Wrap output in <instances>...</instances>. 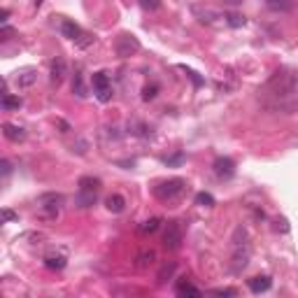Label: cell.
Listing matches in <instances>:
<instances>
[{
    "instance_id": "cell-1",
    "label": "cell",
    "mask_w": 298,
    "mask_h": 298,
    "mask_svg": "<svg viewBox=\"0 0 298 298\" xmlns=\"http://www.w3.org/2000/svg\"><path fill=\"white\" fill-rule=\"evenodd\" d=\"M186 189V182L179 179V177H173V179H166V182H161L154 186V196L163 203H170V200H177L179 196L184 193Z\"/></svg>"
},
{
    "instance_id": "cell-2",
    "label": "cell",
    "mask_w": 298,
    "mask_h": 298,
    "mask_svg": "<svg viewBox=\"0 0 298 298\" xmlns=\"http://www.w3.org/2000/svg\"><path fill=\"white\" fill-rule=\"evenodd\" d=\"M40 217L45 219H56L59 217V210H61L63 196L61 193H47V196H40Z\"/></svg>"
},
{
    "instance_id": "cell-3",
    "label": "cell",
    "mask_w": 298,
    "mask_h": 298,
    "mask_svg": "<svg viewBox=\"0 0 298 298\" xmlns=\"http://www.w3.org/2000/svg\"><path fill=\"white\" fill-rule=\"evenodd\" d=\"M115 52L119 59H128V56L140 52V40L135 35H130V33H121L115 42Z\"/></svg>"
},
{
    "instance_id": "cell-4",
    "label": "cell",
    "mask_w": 298,
    "mask_h": 298,
    "mask_svg": "<svg viewBox=\"0 0 298 298\" xmlns=\"http://www.w3.org/2000/svg\"><path fill=\"white\" fill-rule=\"evenodd\" d=\"M182 226L177 222H168L166 224V231H163V247L166 249H179V245H182Z\"/></svg>"
},
{
    "instance_id": "cell-5",
    "label": "cell",
    "mask_w": 298,
    "mask_h": 298,
    "mask_svg": "<svg viewBox=\"0 0 298 298\" xmlns=\"http://www.w3.org/2000/svg\"><path fill=\"white\" fill-rule=\"evenodd\" d=\"M91 84H93V91H96V98L100 103H107L112 98V86H110V77L105 72H93L91 77Z\"/></svg>"
},
{
    "instance_id": "cell-6",
    "label": "cell",
    "mask_w": 298,
    "mask_h": 298,
    "mask_svg": "<svg viewBox=\"0 0 298 298\" xmlns=\"http://www.w3.org/2000/svg\"><path fill=\"white\" fill-rule=\"evenodd\" d=\"M214 175L219 177V179H233V175H236V163H233L229 156L214 159Z\"/></svg>"
},
{
    "instance_id": "cell-7",
    "label": "cell",
    "mask_w": 298,
    "mask_h": 298,
    "mask_svg": "<svg viewBox=\"0 0 298 298\" xmlns=\"http://www.w3.org/2000/svg\"><path fill=\"white\" fill-rule=\"evenodd\" d=\"M65 72H68V65H65V59L63 56H56L52 61V68H49V79H52L54 86H59L65 79Z\"/></svg>"
},
{
    "instance_id": "cell-8",
    "label": "cell",
    "mask_w": 298,
    "mask_h": 298,
    "mask_svg": "<svg viewBox=\"0 0 298 298\" xmlns=\"http://www.w3.org/2000/svg\"><path fill=\"white\" fill-rule=\"evenodd\" d=\"M61 33H63V38L72 40V42H77V45H79V42L84 40V35H86V33L82 31L75 21H70V19H63V21H61Z\"/></svg>"
},
{
    "instance_id": "cell-9",
    "label": "cell",
    "mask_w": 298,
    "mask_h": 298,
    "mask_svg": "<svg viewBox=\"0 0 298 298\" xmlns=\"http://www.w3.org/2000/svg\"><path fill=\"white\" fill-rule=\"evenodd\" d=\"M45 266L49 268V270H63V268L68 266V254L63 252V249H59V252H49L45 254Z\"/></svg>"
},
{
    "instance_id": "cell-10",
    "label": "cell",
    "mask_w": 298,
    "mask_h": 298,
    "mask_svg": "<svg viewBox=\"0 0 298 298\" xmlns=\"http://www.w3.org/2000/svg\"><path fill=\"white\" fill-rule=\"evenodd\" d=\"M247 287H249L252 294H266V291L273 287V280L268 275H256V277H252V280H247Z\"/></svg>"
},
{
    "instance_id": "cell-11",
    "label": "cell",
    "mask_w": 298,
    "mask_h": 298,
    "mask_svg": "<svg viewBox=\"0 0 298 298\" xmlns=\"http://www.w3.org/2000/svg\"><path fill=\"white\" fill-rule=\"evenodd\" d=\"M2 133L9 142H23L26 140V130L21 126H14V123H2Z\"/></svg>"
},
{
    "instance_id": "cell-12",
    "label": "cell",
    "mask_w": 298,
    "mask_h": 298,
    "mask_svg": "<svg viewBox=\"0 0 298 298\" xmlns=\"http://www.w3.org/2000/svg\"><path fill=\"white\" fill-rule=\"evenodd\" d=\"M35 79H38V72L35 70H21V72H16L14 82L19 89H28V86L35 84Z\"/></svg>"
},
{
    "instance_id": "cell-13",
    "label": "cell",
    "mask_w": 298,
    "mask_h": 298,
    "mask_svg": "<svg viewBox=\"0 0 298 298\" xmlns=\"http://www.w3.org/2000/svg\"><path fill=\"white\" fill-rule=\"evenodd\" d=\"M105 207L110 210V212L119 214V212H123V207H126V198H123L121 193H112V196H107Z\"/></svg>"
},
{
    "instance_id": "cell-14",
    "label": "cell",
    "mask_w": 298,
    "mask_h": 298,
    "mask_svg": "<svg viewBox=\"0 0 298 298\" xmlns=\"http://www.w3.org/2000/svg\"><path fill=\"white\" fill-rule=\"evenodd\" d=\"M177 270V263L175 261H168V263H163L159 270V275H156V284H166L168 280H173V275H175Z\"/></svg>"
},
{
    "instance_id": "cell-15",
    "label": "cell",
    "mask_w": 298,
    "mask_h": 298,
    "mask_svg": "<svg viewBox=\"0 0 298 298\" xmlns=\"http://www.w3.org/2000/svg\"><path fill=\"white\" fill-rule=\"evenodd\" d=\"M79 191H96L98 193L100 191V186H103V182H100L98 177H91V175H86V177H82L79 179Z\"/></svg>"
},
{
    "instance_id": "cell-16",
    "label": "cell",
    "mask_w": 298,
    "mask_h": 298,
    "mask_svg": "<svg viewBox=\"0 0 298 298\" xmlns=\"http://www.w3.org/2000/svg\"><path fill=\"white\" fill-rule=\"evenodd\" d=\"M96 200H98V193H96V191H77L75 203L79 207H91Z\"/></svg>"
},
{
    "instance_id": "cell-17",
    "label": "cell",
    "mask_w": 298,
    "mask_h": 298,
    "mask_svg": "<svg viewBox=\"0 0 298 298\" xmlns=\"http://www.w3.org/2000/svg\"><path fill=\"white\" fill-rule=\"evenodd\" d=\"M193 14L200 16V21L203 23H214V19H224L222 14H217L212 9H200V7H193Z\"/></svg>"
},
{
    "instance_id": "cell-18",
    "label": "cell",
    "mask_w": 298,
    "mask_h": 298,
    "mask_svg": "<svg viewBox=\"0 0 298 298\" xmlns=\"http://www.w3.org/2000/svg\"><path fill=\"white\" fill-rule=\"evenodd\" d=\"M175 291H177V296H200V289L193 287L191 282H179Z\"/></svg>"
},
{
    "instance_id": "cell-19",
    "label": "cell",
    "mask_w": 298,
    "mask_h": 298,
    "mask_svg": "<svg viewBox=\"0 0 298 298\" xmlns=\"http://www.w3.org/2000/svg\"><path fill=\"white\" fill-rule=\"evenodd\" d=\"M2 107H5V110H19V107H21V98H19V96H12V93H5V96H2Z\"/></svg>"
},
{
    "instance_id": "cell-20",
    "label": "cell",
    "mask_w": 298,
    "mask_h": 298,
    "mask_svg": "<svg viewBox=\"0 0 298 298\" xmlns=\"http://www.w3.org/2000/svg\"><path fill=\"white\" fill-rule=\"evenodd\" d=\"M161 226V219L159 217H152V219H147L145 224H140V233H156Z\"/></svg>"
},
{
    "instance_id": "cell-21",
    "label": "cell",
    "mask_w": 298,
    "mask_h": 298,
    "mask_svg": "<svg viewBox=\"0 0 298 298\" xmlns=\"http://www.w3.org/2000/svg\"><path fill=\"white\" fill-rule=\"evenodd\" d=\"M72 91L79 96V98H84L86 96V89H84V79H82V72H75V79H72Z\"/></svg>"
},
{
    "instance_id": "cell-22",
    "label": "cell",
    "mask_w": 298,
    "mask_h": 298,
    "mask_svg": "<svg viewBox=\"0 0 298 298\" xmlns=\"http://www.w3.org/2000/svg\"><path fill=\"white\" fill-rule=\"evenodd\" d=\"M196 205H203V207H212L214 205V196L207 191H200L196 193Z\"/></svg>"
},
{
    "instance_id": "cell-23",
    "label": "cell",
    "mask_w": 298,
    "mask_h": 298,
    "mask_svg": "<svg viewBox=\"0 0 298 298\" xmlns=\"http://www.w3.org/2000/svg\"><path fill=\"white\" fill-rule=\"evenodd\" d=\"M154 259H156V254H154L152 249H149V252H142V254L138 256V266H140V268H147L149 263H154Z\"/></svg>"
},
{
    "instance_id": "cell-24",
    "label": "cell",
    "mask_w": 298,
    "mask_h": 298,
    "mask_svg": "<svg viewBox=\"0 0 298 298\" xmlns=\"http://www.w3.org/2000/svg\"><path fill=\"white\" fill-rule=\"evenodd\" d=\"M182 70L189 75V79L193 82V86H196V89H200V86L205 84V79H203V77H198V72H196V70H191V68H182Z\"/></svg>"
},
{
    "instance_id": "cell-25",
    "label": "cell",
    "mask_w": 298,
    "mask_h": 298,
    "mask_svg": "<svg viewBox=\"0 0 298 298\" xmlns=\"http://www.w3.org/2000/svg\"><path fill=\"white\" fill-rule=\"evenodd\" d=\"M226 23L229 26H233V28H240V26H245V16H240V14H226Z\"/></svg>"
},
{
    "instance_id": "cell-26",
    "label": "cell",
    "mask_w": 298,
    "mask_h": 298,
    "mask_svg": "<svg viewBox=\"0 0 298 298\" xmlns=\"http://www.w3.org/2000/svg\"><path fill=\"white\" fill-rule=\"evenodd\" d=\"M138 2H140V7L147 9V12H154V9L161 7V0H138Z\"/></svg>"
},
{
    "instance_id": "cell-27",
    "label": "cell",
    "mask_w": 298,
    "mask_h": 298,
    "mask_svg": "<svg viewBox=\"0 0 298 298\" xmlns=\"http://www.w3.org/2000/svg\"><path fill=\"white\" fill-rule=\"evenodd\" d=\"M156 91H159V86L156 84H149L142 89V100H154L156 98Z\"/></svg>"
},
{
    "instance_id": "cell-28",
    "label": "cell",
    "mask_w": 298,
    "mask_h": 298,
    "mask_svg": "<svg viewBox=\"0 0 298 298\" xmlns=\"http://www.w3.org/2000/svg\"><path fill=\"white\" fill-rule=\"evenodd\" d=\"M0 214H2V222H16V219H19V214H16L14 212V210H9V207H5V210H2V212H0Z\"/></svg>"
},
{
    "instance_id": "cell-29",
    "label": "cell",
    "mask_w": 298,
    "mask_h": 298,
    "mask_svg": "<svg viewBox=\"0 0 298 298\" xmlns=\"http://www.w3.org/2000/svg\"><path fill=\"white\" fill-rule=\"evenodd\" d=\"M268 2V7H273V9H287L289 7V0H266Z\"/></svg>"
},
{
    "instance_id": "cell-30",
    "label": "cell",
    "mask_w": 298,
    "mask_h": 298,
    "mask_svg": "<svg viewBox=\"0 0 298 298\" xmlns=\"http://www.w3.org/2000/svg\"><path fill=\"white\" fill-rule=\"evenodd\" d=\"M86 147H89V145H86V140H77V145H72V152L79 154V156H84V154H86Z\"/></svg>"
},
{
    "instance_id": "cell-31",
    "label": "cell",
    "mask_w": 298,
    "mask_h": 298,
    "mask_svg": "<svg viewBox=\"0 0 298 298\" xmlns=\"http://www.w3.org/2000/svg\"><path fill=\"white\" fill-rule=\"evenodd\" d=\"M184 161V154L182 152H177L175 156H170V159H166V166H179Z\"/></svg>"
},
{
    "instance_id": "cell-32",
    "label": "cell",
    "mask_w": 298,
    "mask_h": 298,
    "mask_svg": "<svg viewBox=\"0 0 298 298\" xmlns=\"http://www.w3.org/2000/svg\"><path fill=\"white\" fill-rule=\"evenodd\" d=\"M212 294H217V296H236V289H226V287H219V289H212Z\"/></svg>"
},
{
    "instance_id": "cell-33",
    "label": "cell",
    "mask_w": 298,
    "mask_h": 298,
    "mask_svg": "<svg viewBox=\"0 0 298 298\" xmlns=\"http://www.w3.org/2000/svg\"><path fill=\"white\" fill-rule=\"evenodd\" d=\"M275 229L282 231V233H289V222L282 217V219H277V222H275Z\"/></svg>"
},
{
    "instance_id": "cell-34",
    "label": "cell",
    "mask_w": 298,
    "mask_h": 298,
    "mask_svg": "<svg viewBox=\"0 0 298 298\" xmlns=\"http://www.w3.org/2000/svg\"><path fill=\"white\" fill-rule=\"evenodd\" d=\"M9 173H12V163L5 159V161H2V175H9Z\"/></svg>"
},
{
    "instance_id": "cell-35",
    "label": "cell",
    "mask_w": 298,
    "mask_h": 298,
    "mask_svg": "<svg viewBox=\"0 0 298 298\" xmlns=\"http://www.w3.org/2000/svg\"><path fill=\"white\" fill-rule=\"evenodd\" d=\"M0 35H2V42H7L9 35H12V28H7V26H2V33H0Z\"/></svg>"
},
{
    "instance_id": "cell-36",
    "label": "cell",
    "mask_w": 298,
    "mask_h": 298,
    "mask_svg": "<svg viewBox=\"0 0 298 298\" xmlns=\"http://www.w3.org/2000/svg\"><path fill=\"white\" fill-rule=\"evenodd\" d=\"M0 16H2V23H5L9 19V9H2V14H0Z\"/></svg>"
},
{
    "instance_id": "cell-37",
    "label": "cell",
    "mask_w": 298,
    "mask_h": 298,
    "mask_svg": "<svg viewBox=\"0 0 298 298\" xmlns=\"http://www.w3.org/2000/svg\"><path fill=\"white\" fill-rule=\"evenodd\" d=\"M224 2H229V5H238V2H242V0H224Z\"/></svg>"
}]
</instances>
